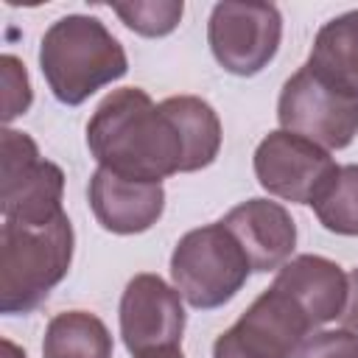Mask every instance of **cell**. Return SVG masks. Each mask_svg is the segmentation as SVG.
Returning <instances> with one entry per match:
<instances>
[{
  "label": "cell",
  "instance_id": "ffe728a7",
  "mask_svg": "<svg viewBox=\"0 0 358 358\" xmlns=\"http://www.w3.org/2000/svg\"><path fill=\"white\" fill-rule=\"evenodd\" d=\"M338 319H341L344 330L358 338V268H352L347 274V305Z\"/></svg>",
  "mask_w": 358,
  "mask_h": 358
},
{
  "label": "cell",
  "instance_id": "6da1fadb",
  "mask_svg": "<svg viewBox=\"0 0 358 358\" xmlns=\"http://www.w3.org/2000/svg\"><path fill=\"white\" fill-rule=\"evenodd\" d=\"M87 145L101 168L143 179L162 182L182 173V140L145 90L123 87L106 95L87 123Z\"/></svg>",
  "mask_w": 358,
  "mask_h": 358
},
{
  "label": "cell",
  "instance_id": "d6986e66",
  "mask_svg": "<svg viewBox=\"0 0 358 358\" xmlns=\"http://www.w3.org/2000/svg\"><path fill=\"white\" fill-rule=\"evenodd\" d=\"M294 358H358V338L347 330H319L302 341Z\"/></svg>",
  "mask_w": 358,
  "mask_h": 358
},
{
  "label": "cell",
  "instance_id": "52a82bcc",
  "mask_svg": "<svg viewBox=\"0 0 358 358\" xmlns=\"http://www.w3.org/2000/svg\"><path fill=\"white\" fill-rule=\"evenodd\" d=\"M282 17L271 3H218L207 22L215 62L235 76L260 73L277 53Z\"/></svg>",
  "mask_w": 358,
  "mask_h": 358
},
{
  "label": "cell",
  "instance_id": "7a4b0ae2",
  "mask_svg": "<svg viewBox=\"0 0 358 358\" xmlns=\"http://www.w3.org/2000/svg\"><path fill=\"white\" fill-rule=\"evenodd\" d=\"M39 67L53 95L67 106H78L101 87L123 78L129 62L123 45L101 20L67 14L45 31Z\"/></svg>",
  "mask_w": 358,
  "mask_h": 358
},
{
  "label": "cell",
  "instance_id": "8992f818",
  "mask_svg": "<svg viewBox=\"0 0 358 358\" xmlns=\"http://www.w3.org/2000/svg\"><path fill=\"white\" fill-rule=\"evenodd\" d=\"M277 117L285 131L322 148H347L358 134V98L336 90L302 64L282 84Z\"/></svg>",
  "mask_w": 358,
  "mask_h": 358
},
{
  "label": "cell",
  "instance_id": "5bb4252c",
  "mask_svg": "<svg viewBox=\"0 0 358 358\" xmlns=\"http://www.w3.org/2000/svg\"><path fill=\"white\" fill-rule=\"evenodd\" d=\"M159 106L182 140V173L207 168L221 151V120L215 109L196 95H173Z\"/></svg>",
  "mask_w": 358,
  "mask_h": 358
},
{
  "label": "cell",
  "instance_id": "8fae6325",
  "mask_svg": "<svg viewBox=\"0 0 358 358\" xmlns=\"http://www.w3.org/2000/svg\"><path fill=\"white\" fill-rule=\"evenodd\" d=\"M90 207L98 224L117 235H134L154 227L165 207L162 182H143L117 176L106 168H98L90 179Z\"/></svg>",
  "mask_w": 358,
  "mask_h": 358
},
{
  "label": "cell",
  "instance_id": "7c38bea8",
  "mask_svg": "<svg viewBox=\"0 0 358 358\" xmlns=\"http://www.w3.org/2000/svg\"><path fill=\"white\" fill-rule=\"evenodd\" d=\"M274 288L285 291L313 327L333 322L347 305V274L319 255H299L280 266Z\"/></svg>",
  "mask_w": 358,
  "mask_h": 358
},
{
  "label": "cell",
  "instance_id": "7402d4cb",
  "mask_svg": "<svg viewBox=\"0 0 358 358\" xmlns=\"http://www.w3.org/2000/svg\"><path fill=\"white\" fill-rule=\"evenodd\" d=\"M145 358H182L179 350H165V352H154V355H145Z\"/></svg>",
  "mask_w": 358,
  "mask_h": 358
},
{
  "label": "cell",
  "instance_id": "9c48e42d",
  "mask_svg": "<svg viewBox=\"0 0 358 358\" xmlns=\"http://www.w3.org/2000/svg\"><path fill=\"white\" fill-rule=\"evenodd\" d=\"M336 171L338 165L322 145L285 129L266 134L255 148L257 182L271 196L294 204H310Z\"/></svg>",
  "mask_w": 358,
  "mask_h": 358
},
{
  "label": "cell",
  "instance_id": "2e32d148",
  "mask_svg": "<svg viewBox=\"0 0 358 358\" xmlns=\"http://www.w3.org/2000/svg\"><path fill=\"white\" fill-rule=\"evenodd\" d=\"M310 204L324 229L358 235V165H341Z\"/></svg>",
  "mask_w": 358,
  "mask_h": 358
},
{
  "label": "cell",
  "instance_id": "4fadbf2b",
  "mask_svg": "<svg viewBox=\"0 0 358 358\" xmlns=\"http://www.w3.org/2000/svg\"><path fill=\"white\" fill-rule=\"evenodd\" d=\"M305 64L336 90L358 98V11L324 22Z\"/></svg>",
  "mask_w": 358,
  "mask_h": 358
},
{
  "label": "cell",
  "instance_id": "e0dca14e",
  "mask_svg": "<svg viewBox=\"0 0 358 358\" xmlns=\"http://www.w3.org/2000/svg\"><path fill=\"white\" fill-rule=\"evenodd\" d=\"M112 11L137 34L143 36H165L171 34L179 20L185 6L179 0H134V3H115Z\"/></svg>",
  "mask_w": 358,
  "mask_h": 358
},
{
  "label": "cell",
  "instance_id": "44dd1931",
  "mask_svg": "<svg viewBox=\"0 0 358 358\" xmlns=\"http://www.w3.org/2000/svg\"><path fill=\"white\" fill-rule=\"evenodd\" d=\"M0 350H3V358H25V352H22L14 341H8V338L0 341Z\"/></svg>",
  "mask_w": 358,
  "mask_h": 358
},
{
  "label": "cell",
  "instance_id": "5b68a950",
  "mask_svg": "<svg viewBox=\"0 0 358 358\" xmlns=\"http://www.w3.org/2000/svg\"><path fill=\"white\" fill-rule=\"evenodd\" d=\"M64 173L56 162L42 159L25 131H3L0 157V210L6 221L42 227L62 215Z\"/></svg>",
  "mask_w": 358,
  "mask_h": 358
},
{
  "label": "cell",
  "instance_id": "9a60e30c",
  "mask_svg": "<svg viewBox=\"0 0 358 358\" xmlns=\"http://www.w3.org/2000/svg\"><path fill=\"white\" fill-rule=\"evenodd\" d=\"M45 358H112V336L106 324L87 310H64L48 322Z\"/></svg>",
  "mask_w": 358,
  "mask_h": 358
},
{
  "label": "cell",
  "instance_id": "ac0fdd59",
  "mask_svg": "<svg viewBox=\"0 0 358 358\" xmlns=\"http://www.w3.org/2000/svg\"><path fill=\"white\" fill-rule=\"evenodd\" d=\"M0 70H3V120L11 123L17 115H22L31 106L34 95H31L28 73L17 56L6 53L0 59Z\"/></svg>",
  "mask_w": 358,
  "mask_h": 358
},
{
  "label": "cell",
  "instance_id": "ba28073f",
  "mask_svg": "<svg viewBox=\"0 0 358 358\" xmlns=\"http://www.w3.org/2000/svg\"><path fill=\"white\" fill-rule=\"evenodd\" d=\"M185 333L182 294L157 274H137L120 296V336L134 358L179 350Z\"/></svg>",
  "mask_w": 358,
  "mask_h": 358
},
{
  "label": "cell",
  "instance_id": "30bf717a",
  "mask_svg": "<svg viewBox=\"0 0 358 358\" xmlns=\"http://www.w3.org/2000/svg\"><path fill=\"white\" fill-rule=\"evenodd\" d=\"M221 224L241 243L252 271H271L285 266L296 246V224L291 213L268 199H249L232 207Z\"/></svg>",
  "mask_w": 358,
  "mask_h": 358
},
{
  "label": "cell",
  "instance_id": "3957f363",
  "mask_svg": "<svg viewBox=\"0 0 358 358\" xmlns=\"http://www.w3.org/2000/svg\"><path fill=\"white\" fill-rule=\"evenodd\" d=\"M73 260V224L62 213L50 224L6 221L0 229V310L28 313L64 280Z\"/></svg>",
  "mask_w": 358,
  "mask_h": 358
},
{
  "label": "cell",
  "instance_id": "277c9868",
  "mask_svg": "<svg viewBox=\"0 0 358 358\" xmlns=\"http://www.w3.org/2000/svg\"><path fill=\"white\" fill-rule=\"evenodd\" d=\"M252 266L229 229L207 224L179 238L171 255L173 288L193 308L210 310L229 302L246 282Z\"/></svg>",
  "mask_w": 358,
  "mask_h": 358
}]
</instances>
